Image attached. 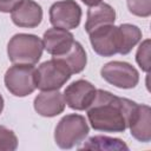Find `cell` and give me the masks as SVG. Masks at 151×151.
I'll list each match as a JSON object with an SVG mask.
<instances>
[{
	"label": "cell",
	"mask_w": 151,
	"mask_h": 151,
	"mask_svg": "<svg viewBox=\"0 0 151 151\" xmlns=\"http://www.w3.org/2000/svg\"><path fill=\"white\" fill-rule=\"evenodd\" d=\"M34 110L42 117H55L64 112L65 100L64 96L57 91H41L33 101Z\"/></svg>",
	"instance_id": "obj_13"
},
{
	"label": "cell",
	"mask_w": 151,
	"mask_h": 151,
	"mask_svg": "<svg viewBox=\"0 0 151 151\" xmlns=\"http://www.w3.org/2000/svg\"><path fill=\"white\" fill-rule=\"evenodd\" d=\"M81 1L88 7H92V6H96V5L100 4V2H103V0H81Z\"/></svg>",
	"instance_id": "obj_20"
},
{
	"label": "cell",
	"mask_w": 151,
	"mask_h": 151,
	"mask_svg": "<svg viewBox=\"0 0 151 151\" xmlns=\"http://www.w3.org/2000/svg\"><path fill=\"white\" fill-rule=\"evenodd\" d=\"M97 88L93 84L85 79H78L71 83L64 90V100L65 104L72 110L84 111L92 104L96 98Z\"/></svg>",
	"instance_id": "obj_9"
},
{
	"label": "cell",
	"mask_w": 151,
	"mask_h": 151,
	"mask_svg": "<svg viewBox=\"0 0 151 151\" xmlns=\"http://www.w3.org/2000/svg\"><path fill=\"white\" fill-rule=\"evenodd\" d=\"M126 4L133 15L147 18L151 14V0H127Z\"/></svg>",
	"instance_id": "obj_18"
},
{
	"label": "cell",
	"mask_w": 151,
	"mask_h": 151,
	"mask_svg": "<svg viewBox=\"0 0 151 151\" xmlns=\"http://www.w3.org/2000/svg\"><path fill=\"white\" fill-rule=\"evenodd\" d=\"M131 136L142 143L151 140V109L145 104H137L129 120Z\"/></svg>",
	"instance_id": "obj_10"
},
{
	"label": "cell",
	"mask_w": 151,
	"mask_h": 151,
	"mask_svg": "<svg viewBox=\"0 0 151 151\" xmlns=\"http://www.w3.org/2000/svg\"><path fill=\"white\" fill-rule=\"evenodd\" d=\"M44 51L42 40L27 33L14 34L7 44V55L13 64H37Z\"/></svg>",
	"instance_id": "obj_3"
},
{
	"label": "cell",
	"mask_w": 151,
	"mask_h": 151,
	"mask_svg": "<svg viewBox=\"0 0 151 151\" xmlns=\"http://www.w3.org/2000/svg\"><path fill=\"white\" fill-rule=\"evenodd\" d=\"M80 150H129V146L119 138L93 136L88 138Z\"/></svg>",
	"instance_id": "obj_16"
},
{
	"label": "cell",
	"mask_w": 151,
	"mask_h": 151,
	"mask_svg": "<svg viewBox=\"0 0 151 151\" xmlns=\"http://www.w3.org/2000/svg\"><path fill=\"white\" fill-rule=\"evenodd\" d=\"M11 19L18 27L34 28L42 20V8L33 0H22L11 12Z\"/></svg>",
	"instance_id": "obj_11"
},
{
	"label": "cell",
	"mask_w": 151,
	"mask_h": 151,
	"mask_svg": "<svg viewBox=\"0 0 151 151\" xmlns=\"http://www.w3.org/2000/svg\"><path fill=\"white\" fill-rule=\"evenodd\" d=\"M67 65L59 58L41 63L35 70V86L41 91H57L71 78Z\"/></svg>",
	"instance_id": "obj_5"
},
{
	"label": "cell",
	"mask_w": 151,
	"mask_h": 151,
	"mask_svg": "<svg viewBox=\"0 0 151 151\" xmlns=\"http://www.w3.org/2000/svg\"><path fill=\"white\" fill-rule=\"evenodd\" d=\"M22 0H0V12H2V13H9Z\"/></svg>",
	"instance_id": "obj_19"
},
{
	"label": "cell",
	"mask_w": 151,
	"mask_h": 151,
	"mask_svg": "<svg viewBox=\"0 0 151 151\" xmlns=\"http://www.w3.org/2000/svg\"><path fill=\"white\" fill-rule=\"evenodd\" d=\"M4 83L6 88L15 97H26L34 92L35 68L33 65L13 64L5 73Z\"/></svg>",
	"instance_id": "obj_6"
},
{
	"label": "cell",
	"mask_w": 151,
	"mask_h": 151,
	"mask_svg": "<svg viewBox=\"0 0 151 151\" xmlns=\"http://www.w3.org/2000/svg\"><path fill=\"white\" fill-rule=\"evenodd\" d=\"M101 78L118 88H133L139 81V73L134 66L126 61H110L100 70Z\"/></svg>",
	"instance_id": "obj_7"
},
{
	"label": "cell",
	"mask_w": 151,
	"mask_h": 151,
	"mask_svg": "<svg viewBox=\"0 0 151 151\" xmlns=\"http://www.w3.org/2000/svg\"><path fill=\"white\" fill-rule=\"evenodd\" d=\"M136 61L142 68V71H150V39H145L139 45L136 53Z\"/></svg>",
	"instance_id": "obj_17"
},
{
	"label": "cell",
	"mask_w": 151,
	"mask_h": 151,
	"mask_svg": "<svg viewBox=\"0 0 151 151\" xmlns=\"http://www.w3.org/2000/svg\"><path fill=\"white\" fill-rule=\"evenodd\" d=\"M74 42L73 34L67 29L52 27L45 31L42 35L44 48L53 57H61L66 54Z\"/></svg>",
	"instance_id": "obj_12"
},
{
	"label": "cell",
	"mask_w": 151,
	"mask_h": 151,
	"mask_svg": "<svg viewBox=\"0 0 151 151\" xmlns=\"http://www.w3.org/2000/svg\"><path fill=\"white\" fill-rule=\"evenodd\" d=\"M4 104H5L4 98H2V96L0 94V114H1V112H2V110H4Z\"/></svg>",
	"instance_id": "obj_21"
},
{
	"label": "cell",
	"mask_w": 151,
	"mask_h": 151,
	"mask_svg": "<svg viewBox=\"0 0 151 151\" xmlns=\"http://www.w3.org/2000/svg\"><path fill=\"white\" fill-rule=\"evenodd\" d=\"M81 20V8L74 0H61L50 7V22L64 29L77 28Z\"/></svg>",
	"instance_id": "obj_8"
},
{
	"label": "cell",
	"mask_w": 151,
	"mask_h": 151,
	"mask_svg": "<svg viewBox=\"0 0 151 151\" xmlns=\"http://www.w3.org/2000/svg\"><path fill=\"white\" fill-rule=\"evenodd\" d=\"M93 51L101 57L127 54L142 40V31L132 24L103 25L88 33Z\"/></svg>",
	"instance_id": "obj_2"
},
{
	"label": "cell",
	"mask_w": 151,
	"mask_h": 151,
	"mask_svg": "<svg viewBox=\"0 0 151 151\" xmlns=\"http://www.w3.org/2000/svg\"><path fill=\"white\" fill-rule=\"evenodd\" d=\"M116 20V11L109 4L100 2L96 6L90 7L87 11V18L85 22V31L90 33L97 27L103 25L114 24Z\"/></svg>",
	"instance_id": "obj_14"
},
{
	"label": "cell",
	"mask_w": 151,
	"mask_h": 151,
	"mask_svg": "<svg viewBox=\"0 0 151 151\" xmlns=\"http://www.w3.org/2000/svg\"><path fill=\"white\" fill-rule=\"evenodd\" d=\"M90 127L84 116L71 113L64 116L55 126L54 140L60 149H72L88 134Z\"/></svg>",
	"instance_id": "obj_4"
},
{
	"label": "cell",
	"mask_w": 151,
	"mask_h": 151,
	"mask_svg": "<svg viewBox=\"0 0 151 151\" xmlns=\"http://www.w3.org/2000/svg\"><path fill=\"white\" fill-rule=\"evenodd\" d=\"M136 101L97 90L96 98L87 107V118L92 129L103 132H124L129 126Z\"/></svg>",
	"instance_id": "obj_1"
},
{
	"label": "cell",
	"mask_w": 151,
	"mask_h": 151,
	"mask_svg": "<svg viewBox=\"0 0 151 151\" xmlns=\"http://www.w3.org/2000/svg\"><path fill=\"white\" fill-rule=\"evenodd\" d=\"M55 58L61 59L67 65L72 74L80 73L85 68L86 63H87V57H86V52L84 47L81 46L79 41H76V40L66 54L61 57H55Z\"/></svg>",
	"instance_id": "obj_15"
}]
</instances>
